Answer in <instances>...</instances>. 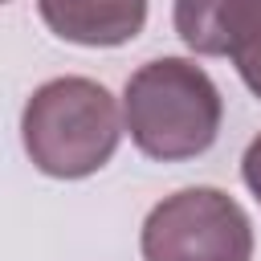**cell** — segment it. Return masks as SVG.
<instances>
[{
	"label": "cell",
	"instance_id": "cell-4",
	"mask_svg": "<svg viewBox=\"0 0 261 261\" xmlns=\"http://www.w3.org/2000/svg\"><path fill=\"white\" fill-rule=\"evenodd\" d=\"M45 29L69 45L114 49L143 33L147 0H37Z\"/></svg>",
	"mask_w": 261,
	"mask_h": 261
},
{
	"label": "cell",
	"instance_id": "cell-8",
	"mask_svg": "<svg viewBox=\"0 0 261 261\" xmlns=\"http://www.w3.org/2000/svg\"><path fill=\"white\" fill-rule=\"evenodd\" d=\"M0 4H8V0H0Z\"/></svg>",
	"mask_w": 261,
	"mask_h": 261
},
{
	"label": "cell",
	"instance_id": "cell-5",
	"mask_svg": "<svg viewBox=\"0 0 261 261\" xmlns=\"http://www.w3.org/2000/svg\"><path fill=\"white\" fill-rule=\"evenodd\" d=\"M175 33L200 57H241L261 37V0H175Z\"/></svg>",
	"mask_w": 261,
	"mask_h": 261
},
{
	"label": "cell",
	"instance_id": "cell-1",
	"mask_svg": "<svg viewBox=\"0 0 261 261\" xmlns=\"http://www.w3.org/2000/svg\"><path fill=\"white\" fill-rule=\"evenodd\" d=\"M224 118V98L204 65L188 57H155L122 86V126L130 143L159 163L204 155Z\"/></svg>",
	"mask_w": 261,
	"mask_h": 261
},
{
	"label": "cell",
	"instance_id": "cell-2",
	"mask_svg": "<svg viewBox=\"0 0 261 261\" xmlns=\"http://www.w3.org/2000/svg\"><path fill=\"white\" fill-rule=\"evenodd\" d=\"M122 139L114 94L94 77H53L20 110V143L41 175L86 179L102 171Z\"/></svg>",
	"mask_w": 261,
	"mask_h": 261
},
{
	"label": "cell",
	"instance_id": "cell-6",
	"mask_svg": "<svg viewBox=\"0 0 261 261\" xmlns=\"http://www.w3.org/2000/svg\"><path fill=\"white\" fill-rule=\"evenodd\" d=\"M241 179H245V188L257 196V204H261V135L245 147V155H241Z\"/></svg>",
	"mask_w": 261,
	"mask_h": 261
},
{
	"label": "cell",
	"instance_id": "cell-3",
	"mask_svg": "<svg viewBox=\"0 0 261 261\" xmlns=\"http://www.w3.org/2000/svg\"><path fill=\"white\" fill-rule=\"evenodd\" d=\"M139 253L143 261H253V224L228 192L196 184L147 212Z\"/></svg>",
	"mask_w": 261,
	"mask_h": 261
},
{
	"label": "cell",
	"instance_id": "cell-7",
	"mask_svg": "<svg viewBox=\"0 0 261 261\" xmlns=\"http://www.w3.org/2000/svg\"><path fill=\"white\" fill-rule=\"evenodd\" d=\"M237 73H241V82L261 98V37H257L241 57H237Z\"/></svg>",
	"mask_w": 261,
	"mask_h": 261
}]
</instances>
